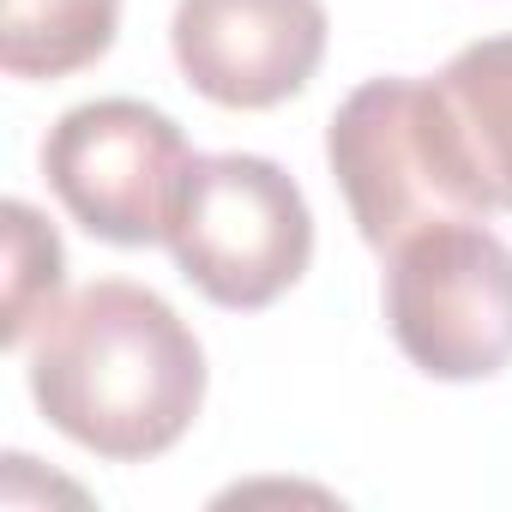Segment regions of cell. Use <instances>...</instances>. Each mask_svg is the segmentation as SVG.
<instances>
[{"instance_id":"cell-1","label":"cell","mask_w":512,"mask_h":512,"mask_svg":"<svg viewBox=\"0 0 512 512\" xmlns=\"http://www.w3.org/2000/svg\"><path fill=\"white\" fill-rule=\"evenodd\" d=\"M31 398L73 446L109 464L169 452L205 404L193 326L145 284L103 278L31 332Z\"/></svg>"},{"instance_id":"cell-2","label":"cell","mask_w":512,"mask_h":512,"mask_svg":"<svg viewBox=\"0 0 512 512\" xmlns=\"http://www.w3.org/2000/svg\"><path fill=\"white\" fill-rule=\"evenodd\" d=\"M326 163L374 253H392L416 229L482 217L476 181L464 169V151L434 79L392 73V79L356 85L326 127Z\"/></svg>"},{"instance_id":"cell-3","label":"cell","mask_w":512,"mask_h":512,"mask_svg":"<svg viewBox=\"0 0 512 512\" xmlns=\"http://www.w3.org/2000/svg\"><path fill=\"white\" fill-rule=\"evenodd\" d=\"M163 247L205 302L260 314L302 284L314 260V211L272 157L217 151L193 157Z\"/></svg>"},{"instance_id":"cell-4","label":"cell","mask_w":512,"mask_h":512,"mask_svg":"<svg viewBox=\"0 0 512 512\" xmlns=\"http://www.w3.org/2000/svg\"><path fill=\"white\" fill-rule=\"evenodd\" d=\"M386 326L428 380H494L512 362V247L476 217L416 229L386 266Z\"/></svg>"},{"instance_id":"cell-5","label":"cell","mask_w":512,"mask_h":512,"mask_svg":"<svg viewBox=\"0 0 512 512\" xmlns=\"http://www.w3.org/2000/svg\"><path fill=\"white\" fill-rule=\"evenodd\" d=\"M187 169V133L139 97L79 103L43 139V175L55 199L109 247H157Z\"/></svg>"},{"instance_id":"cell-6","label":"cell","mask_w":512,"mask_h":512,"mask_svg":"<svg viewBox=\"0 0 512 512\" xmlns=\"http://www.w3.org/2000/svg\"><path fill=\"white\" fill-rule=\"evenodd\" d=\"M320 0H175L169 49L181 79L217 109H278L326 61Z\"/></svg>"},{"instance_id":"cell-7","label":"cell","mask_w":512,"mask_h":512,"mask_svg":"<svg viewBox=\"0 0 512 512\" xmlns=\"http://www.w3.org/2000/svg\"><path fill=\"white\" fill-rule=\"evenodd\" d=\"M434 85L446 97L482 217L512 211V37H482L458 49Z\"/></svg>"},{"instance_id":"cell-8","label":"cell","mask_w":512,"mask_h":512,"mask_svg":"<svg viewBox=\"0 0 512 512\" xmlns=\"http://www.w3.org/2000/svg\"><path fill=\"white\" fill-rule=\"evenodd\" d=\"M121 0H7L0 67L13 79H67L109 55Z\"/></svg>"},{"instance_id":"cell-9","label":"cell","mask_w":512,"mask_h":512,"mask_svg":"<svg viewBox=\"0 0 512 512\" xmlns=\"http://www.w3.org/2000/svg\"><path fill=\"white\" fill-rule=\"evenodd\" d=\"M0 217H7V314H0V338H7V350H25L31 332L61 308L67 253H61L55 223L37 205L7 199Z\"/></svg>"}]
</instances>
